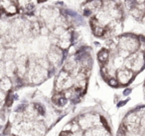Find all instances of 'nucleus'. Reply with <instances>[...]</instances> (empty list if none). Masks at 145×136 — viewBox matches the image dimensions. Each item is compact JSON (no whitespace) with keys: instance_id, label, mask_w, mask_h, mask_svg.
Here are the masks:
<instances>
[{"instance_id":"1","label":"nucleus","mask_w":145,"mask_h":136,"mask_svg":"<svg viewBox=\"0 0 145 136\" xmlns=\"http://www.w3.org/2000/svg\"><path fill=\"white\" fill-rule=\"evenodd\" d=\"M135 72H133L131 69L128 68H123V69H119L116 72V78L119 81L120 85H127L129 84L135 77Z\"/></svg>"},{"instance_id":"2","label":"nucleus","mask_w":145,"mask_h":136,"mask_svg":"<svg viewBox=\"0 0 145 136\" xmlns=\"http://www.w3.org/2000/svg\"><path fill=\"white\" fill-rule=\"evenodd\" d=\"M97 58H99V61L103 64H105V63L108 61L109 59V51L107 49H103L99 52L97 54Z\"/></svg>"},{"instance_id":"3","label":"nucleus","mask_w":145,"mask_h":136,"mask_svg":"<svg viewBox=\"0 0 145 136\" xmlns=\"http://www.w3.org/2000/svg\"><path fill=\"white\" fill-rule=\"evenodd\" d=\"M87 6L89 9H91V11L93 9H99L103 6V1L101 0H91V2L87 3Z\"/></svg>"},{"instance_id":"4","label":"nucleus","mask_w":145,"mask_h":136,"mask_svg":"<svg viewBox=\"0 0 145 136\" xmlns=\"http://www.w3.org/2000/svg\"><path fill=\"white\" fill-rule=\"evenodd\" d=\"M11 81L8 79V78H3L1 81H0V87H1V89H3L4 91H8L9 89H10L11 87Z\"/></svg>"},{"instance_id":"5","label":"nucleus","mask_w":145,"mask_h":136,"mask_svg":"<svg viewBox=\"0 0 145 136\" xmlns=\"http://www.w3.org/2000/svg\"><path fill=\"white\" fill-rule=\"evenodd\" d=\"M5 12H6L7 14H10V15L15 14V13L17 12V7L15 6L14 4H10L8 7L5 8Z\"/></svg>"},{"instance_id":"6","label":"nucleus","mask_w":145,"mask_h":136,"mask_svg":"<svg viewBox=\"0 0 145 136\" xmlns=\"http://www.w3.org/2000/svg\"><path fill=\"white\" fill-rule=\"evenodd\" d=\"M107 81H108V84L111 86V87H118V86L120 85V83H119V81L117 80V78L110 77Z\"/></svg>"},{"instance_id":"7","label":"nucleus","mask_w":145,"mask_h":136,"mask_svg":"<svg viewBox=\"0 0 145 136\" xmlns=\"http://www.w3.org/2000/svg\"><path fill=\"white\" fill-rule=\"evenodd\" d=\"M101 124H103V126L105 128V130H106V131H109V130H110V127H109L108 122L106 121V119H105V117H103V116H101Z\"/></svg>"},{"instance_id":"8","label":"nucleus","mask_w":145,"mask_h":136,"mask_svg":"<svg viewBox=\"0 0 145 136\" xmlns=\"http://www.w3.org/2000/svg\"><path fill=\"white\" fill-rule=\"evenodd\" d=\"M15 95L14 94H12V93H10L8 95V97H7V102H6V104H7V106H10L11 104H12V102L14 101V99H15Z\"/></svg>"},{"instance_id":"9","label":"nucleus","mask_w":145,"mask_h":136,"mask_svg":"<svg viewBox=\"0 0 145 136\" xmlns=\"http://www.w3.org/2000/svg\"><path fill=\"white\" fill-rule=\"evenodd\" d=\"M35 108H36V110L39 112L40 114H45V110H44V108H43V106L41 105V104H36L35 105Z\"/></svg>"},{"instance_id":"10","label":"nucleus","mask_w":145,"mask_h":136,"mask_svg":"<svg viewBox=\"0 0 145 136\" xmlns=\"http://www.w3.org/2000/svg\"><path fill=\"white\" fill-rule=\"evenodd\" d=\"M131 92H132V89H131V88H126V89L123 91V95H124V96H128V95H130Z\"/></svg>"},{"instance_id":"11","label":"nucleus","mask_w":145,"mask_h":136,"mask_svg":"<svg viewBox=\"0 0 145 136\" xmlns=\"http://www.w3.org/2000/svg\"><path fill=\"white\" fill-rule=\"evenodd\" d=\"M127 102H128V99H126V100H123V101L118 102V103H117V106H118V107H121V106H124L125 104L127 103Z\"/></svg>"},{"instance_id":"12","label":"nucleus","mask_w":145,"mask_h":136,"mask_svg":"<svg viewBox=\"0 0 145 136\" xmlns=\"http://www.w3.org/2000/svg\"><path fill=\"white\" fill-rule=\"evenodd\" d=\"M91 12H93V11H91V9L88 8L87 10H85V12H84V14H85V16H89V15L91 14Z\"/></svg>"},{"instance_id":"13","label":"nucleus","mask_w":145,"mask_h":136,"mask_svg":"<svg viewBox=\"0 0 145 136\" xmlns=\"http://www.w3.org/2000/svg\"><path fill=\"white\" fill-rule=\"evenodd\" d=\"M72 132H62L61 135H72Z\"/></svg>"},{"instance_id":"14","label":"nucleus","mask_w":145,"mask_h":136,"mask_svg":"<svg viewBox=\"0 0 145 136\" xmlns=\"http://www.w3.org/2000/svg\"><path fill=\"white\" fill-rule=\"evenodd\" d=\"M136 2L138 4H142V3H145V0H136Z\"/></svg>"},{"instance_id":"15","label":"nucleus","mask_w":145,"mask_h":136,"mask_svg":"<svg viewBox=\"0 0 145 136\" xmlns=\"http://www.w3.org/2000/svg\"><path fill=\"white\" fill-rule=\"evenodd\" d=\"M111 1H116V2H117V0H111Z\"/></svg>"},{"instance_id":"16","label":"nucleus","mask_w":145,"mask_h":136,"mask_svg":"<svg viewBox=\"0 0 145 136\" xmlns=\"http://www.w3.org/2000/svg\"><path fill=\"white\" fill-rule=\"evenodd\" d=\"M39 1H45V0H39Z\"/></svg>"},{"instance_id":"17","label":"nucleus","mask_w":145,"mask_h":136,"mask_svg":"<svg viewBox=\"0 0 145 136\" xmlns=\"http://www.w3.org/2000/svg\"><path fill=\"white\" fill-rule=\"evenodd\" d=\"M144 85H145V84H144Z\"/></svg>"}]
</instances>
